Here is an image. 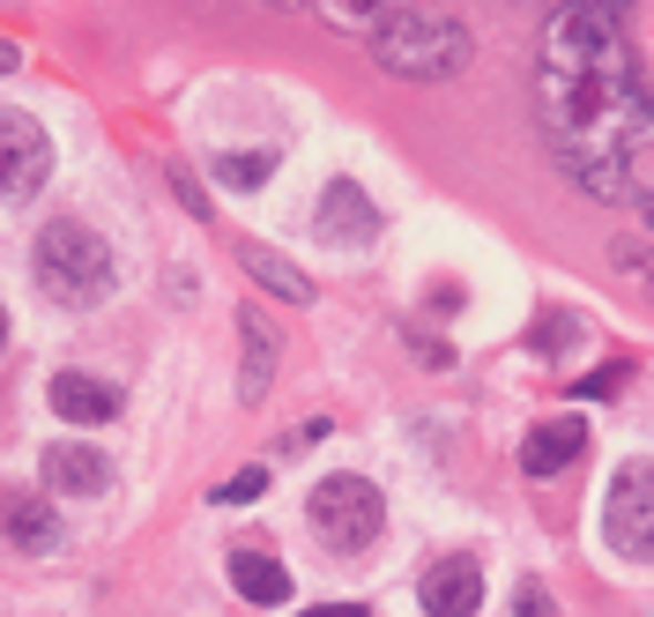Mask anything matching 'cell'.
Masks as SVG:
<instances>
[{"label":"cell","mask_w":654,"mask_h":617,"mask_svg":"<svg viewBox=\"0 0 654 617\" xmlns=\"http://www.w3.org/2000/svg\"><path fill=\"white\" fill-rule=\"evenodd\" d=\"M543 74H595V82H640V52L625 38V16L603 8H565L558 0L543 23Z\"/></svg>","instance_id":"obj_1"},{"label":"cell","mask_w":654,"mask_h":617,"mask_svg":"<svg viewBox=\"0 0 654 617\" xmlns=\"http://www.w3.org/2000/svg\"><path fill=\"white\" fill-rule=\"evenodd\" d=\"M30 275H38V291L52 305L90 313V305L112 297V246H104L90 223H45L38 246H30Z\"/></svg>","instance_id":"obj_2"},{"label":"cell","mask_w":654,"mask_h":617,"mask_svg":"<svg viewBox=\"0 0 654 617\" xmlns=\"http://www.w3.org/2000/svg\"><path fill=\"white\" fill-rule=\"evenodd\" d=\"M372 60L395 82H447L469 68V30L453 16H431V8H395L387 30L372 38Z\"/></svg>","instance_id":"obj_3"},{"label":"cell","mask_w":654,"mask_h":617,"mask_svg":"<svg viewBox=\"0 0 654 617\" xmlns=\"http://www.w3.org/2000/svg\"><path fill=\"white\" fill-rule=\"evenodd\" d=\"M305 520L327 536V550H365V544H379V528H387V498H379L372 476H327V484H313V498H305Z\"/></svg>","instance_id":"obj_4"},{"label":"cell","mask_w":654,"mask_h":617,"mask_svg":"<svg viewBox=\"0 0 654 617\" xmlns=\"http://www.w3.org/2000/svg\"><path fill=\"white\" fill-rule=\"evenodd\" d=\"M603 536L617 558L647 566L654 558V462H625L603 492Z\"/></svg>","instance_id":"obj_5"},{"label":"cell","mask_w":654,"mask_h":617,"mask_svg":"<svg viewBox=\"0 0 654 617\" xmlns=\"http://www.w3.org/2000/svg\"><path fill=\"white\" fill-rule=\"evenodd\" d=\"M45 179H52L45 127L30 112H16V104H0V201H30Z\"/></svg>","instance_id":"obj_6"},{"label":"cell","mask_w":654,"mask_h":617,"mask_svg":"<svg viewBox=\"0 0 654 617\" xmlns=\"http://www.w3.org/2000/svg\"><path fill=\"white\" fill-rule=\"evenodd\" d=\"M313 231H320L327 246H372L379 239V201L357 186V179H335L313 209Z\"/></svg>","instance_id":"obj_7"},{"label":"cell","mask_w":654,"mask_h":617,"mask_svg":"<svg viewBox=\"0 0 654 617\" xmlns=\"http://www.w3.org/2000/svg\"><path fill=\"white\" fill-rule=\"evenodd\" d=\"M45 484L60 498H104L112 492V462L90 439H52L45 446Z\"/></svg>","instance_id":"obj_8"},{"label":"cell","mask_w":654,"mask_h":617,"mask_svg":"<svg viewBox=\"0 0 654 617\" xmlns=\"http://www.w3.org/2000/svg\"><path fill=\"white\" fill-rule=\"evenodd\" d=\"M417 603H425V617H477L483 610L477 558H439V566L417 580Z\"/></svg>","instance_id":"obj_9"},{"label":"cell","mask_w":654,"mask_h":617,"mask_svg":"<svg viewBox=\"0 0 654 617\" xmlns=\"http://www.w3.org/2000/svg\"><path fill=\"white\" fill-rule=\"evenodd\" d=\"M0 536L30 558H45L60 550V514H52V498H30V492H8L0 498Z\"/></svg>","instance_id":"obj_10"},{"label":"cell","mask_w":654,"mask_h":617,"mask_svg":"<svg viewBox=\"0 0 654 617\" xmlns=\"http://www.w3.org/2000/svg\"><path fill=\"white\" fill-rule=\"evenodd\" d=\"M276 387V327L268 313H238V402H260Z\"/></svg>","instance_id":"obj_11"},{"label":"cell","mask_w":654,"mask_h":617,"mask_svg":"<svg viewBox=\"0 0 654 617\" xmlns=\"http://www.w3.org/2000/svg\"><path fill=\"white\" fill-rule=\"evenodd\" d=\"M52 409L68 424H112L120 417V387L90 380V372H52Z\"/></svg>","instance_id":"obj_12"},{"label":"cell","mask_w":654,"mask_h":617,"mask_svg":"<svg viewBox=\"0 0 654 617\" xmlns=\"http://www.w3.org/2000/svg\"><path fill=\"white\" fill-rule=\"evenodd\" d=\"M580 446H587V424H580V417H551V424H535V432H529L521 469H529V476H558V469H573V462H580Z\"/></svg>","instance_id":"obj_13"},{"label":"cell","mask_w":654,"mask_h":617,"mask_svg":"<svg viewBox=\"0 0 654 617\" xmlns=\"http://www.w3.org/2000/svg\"><path fill=\"white\" fill-rule=\"evenodd\" d=\"M231 588L246 603H260V610H276V603H290V566L268 558V550H231Z\"/></svg>","instance_id":"obj_14"},{"label":"cell","mask_w":654,"mask_h":617,"mask_svg":"<svg viewBox=\"0 0 654 617\" xmlns=\"http://www.w3.org/2000/svg\"><path fill=\"white\" fill-rule=\"evenodd\" d=\"M238 261H246V275H253V283H260L268 297H283V305H313V275H298L290 261H283V253H268V246H246Z\"/></svg>","instance_id":"obj_15"},{"label":"cell","mask_w":654,"mask_h":617,"mask_svg":"<svg viewBox=\"0 0 654 617\" xmlns=\"http://www.w3.org/2000/svg\"><path fill=\"white\" fill-rule=\"evenodd\" d=\"M313 8H320V23L335 38H379L387 16H395V0H313Z\"/></svg>","instance_id":"obj_16"},{"label":"cell","mask_w":654,"mask_h":617,"mask_svg":"<svg viewBox=\"0 0 654 617\" xmlns=\"http://www.w3.org/2000/svg\"><path fill=\"white\" fill-rule=\"evenodd\" d=\"M208 172L224 179V186H260V179L276 172V149H224Z\"/></svg>","instance_id":"obj_17"},{"label":"cell","mask_w":654,"mask_h":617,"mask_svg":"<svg viewBox=\"0 0 654 617\" xmlns=\"http://www.w3.org/2000/svg\"><path fill=\"white\" fill-rule=\"evenodd\" d=\"M610 269L654 297V239H617V246H610Z\"/></svg>","instance_id":"obj_18"},{"label":"cell","mask_w":654,"mask_h":617,"mask_svg":"<svg viewBox=\"0 0 654 617\" xmlns=\"http://www.w3.org/2000/svg\"><path fill=\"white\" fill-rule=\"evenodd\" d=\"M617 387H625V365H595L587 380H573L580 402H603V395H617Z\"/></svg>","instance_id":"obj_19"},{"label":"cell","mask_w":654,"mask_h":617,"mask_svg":"<svg viewBox=\"0 0 654 617\" xmlns=\"http://www.w3.org/2000/svg\"><path fill=\"white\" fill-rule=\"evenodd\" d=\"M260 492H268V469H238V476H231V484H224L216 498H224V506H253Z\"/></svg>","instance_id":"obj_20"},{"label":"cell","mask_w":654,"mask_h":617,"mask_svg":"<svg viewBox=\"0 0 654 617\" xmlns=\"http://www.w3.org/2000/svg\"><path fill=\"white\" fill-rule=\"evenodd\" d=\"M513 610H521V617H558V603H551L543 580H521V588H513Z\"/></svg>","instance_id":"obj_21"},{"label":"cell","mask_w":654,"mask_h":617,"mask_svg":"<svg viewBox=\"0 0 654 617\" xmlns=\"http://www.w3.org/2000/svg\"><path fill=\"white\" fill-rule=\"evenodd\" d=\"M172 194L186 201V216H208V194L194 186V172H186V164H172Z\"/></svg>","instance_id":"obj_22"},{"label":"cell","mask_w":654,"mask_h":617,"mask_svg":"<svg viewBox=\"0 0 654 617\" xmlns=\"http://www.w3.org/2000/svg\"><path fill=\"white\" fill-rule=\"evenodd\" d=\"M573 343H580L573 321H543V327H535V350H543V357H551V350H573Z\"/></svg>","instance_id":"obj_23"},{"label":"cell","mask_w":654,"mask_h":617,"mask_svg":"<svg viewBox=\"0 0 654 617\" xmlns=\"http://www.w3.org/2000/svg\"><path fill=\"white\" fill-rule=\"evenodd\" d=\"M565 8H603V16H625L632 0H565Z\"/></svg>","instance_id":"obj_24"},{"label":"cell","mask_w":654,"mask_h":617,"mask_svg":"<svg viewBox=\"0 0 654 617\" xmlns=\"http://www.w3.org/2000/svg\"><path fill=\"white\" fill-rule=\"evenodd\" d=\"M305 617H365L357 603H320V610H305Z\"/></svg>","instance_id":"obj_25"},{"label":"cell","mask_w":654,"mask_h":617,"mask_svg":"<svg viewBox=\"0 0 654 617\" xmlns=\"http://www.w3.org/2000/svg\"><path fill=\"white\" fill-rule=\"evenodd\" d=\"M16 68H23V52H16V45H0V74H16Z\"/></svg>","instance_id":"obj_26"},{"label":"cell","mask_w":654,"mask_h":617,"mask_svg":"<svg viewBox=\"0 0 654 617\" xmlns=\"http://www.w3.org/2000/svg\"><path fill=\"white\" fill-rule=\"evenodd\" d=\"M640 216H647V231H654V194H647V201H640Z\"/></svg>","instance_id":"obj_27"},{"label":"cell","mask_w":654,"mask_h":617,"mask_svg":"<svg viewBox=\"0 0 654 617\" xmlns=\"http://www.w3.org/2000/svg\"><path fill=\"white\" fill-rule=\"evenodd\" d=\"M0 350H8V305H0Z\"/></svg>","instance_id":"obj_28"}]
</instances>
